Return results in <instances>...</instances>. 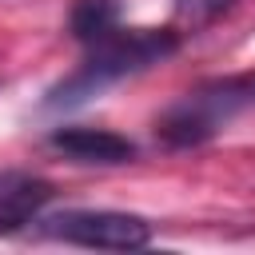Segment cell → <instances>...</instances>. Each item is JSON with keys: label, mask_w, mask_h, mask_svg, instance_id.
I'll list each match as a JSON object with an SVG mask.
<instances>
[{"label": "cell", "mask_w": 255, "mask_h": 255, "mask_svg": "<svg viewBox=\"0 0 255 255\" xmlns=\"http://www.w3.org/2000/svg\"><path fill=\"white\" fill-rule=\"evenodd\" d=\"M179 32L175 28H116L112 36L88 44V56L44 92V112H76L104 96L112 84L147 72L151 64L175 56Z\"/></svg>", "instance_id": "6da1fadb"}, {"label": "cell", "mask_w": 255, "mask_h": 255, "mask_svg": "<svg viewBox=\"0 0 255 255\" xmlns=\"http://www.w3.org/2000/svg\"><path fill=\"white\" fill-rule=\"evenodd\" d=\"M40 231L76 247L96 251H139L151 243V223L135 211H92V207H68L48 219H40Z\"/></svg>", "instance_id": "7a4b0ae2"}, {"label": "cell", "mask_w": 255, "mask_h": 255, "mask_svg": "<svg viewBox=\"0 0 255 255\" xmlns=\"http://www.w3.org/2000/svg\"><path fill=\"white\" fill-rule=\"evenodd\" d=\"M48 147L76 163H104V167L135 159V143L108 128H56L48 135Z\"/></svg>", "instance_id": "3957f363"}, {"label": "cell", "mask_w": 255, "mask_h": 255, "mask_svg": "<svg viewBox=\"0 0 255 255\" xmlns=\"http://www.w3.org/2000/svg\"><path fill=\"white\" fill-rule=\"evenodd\" d=\"M52 195V183L32 171H0V235H12L32 223Z\"/></svg>", "instance_id": "277c9868"}, {"label": "cell", "mask_w": 255, "mask_h": 255, "mask_svg": "<svg viewBox=\"0 0 255 255\" xmlns=\"http://www.w3.org/2000/svg\"><path fill=\"white\" fill-rule=\"evenodd\" d=\"M195 96L203 100V108L211 112V120L219 128H227L243 108L255 104V72L247 76H227V80H207L195 88Z\"/></svg>", "instance_id": "5b68a950"}, {"label": "cell", "mask_w": 255, "mask_h": 255, "mask_svg": "<svg viewBox=\"0 0 255 255\" xmlns=\"http://www.w3.org/2000/svg\"><path fill=\"white\" fill-rule=\"evenodd\" d=\"M120 28V0H76L68 12V32L88 48Z\"/></svg>", "instance_id": "8992f818"}, {"label": "cell", "mask_w": 255, "mask_h": 255, "mask_svg": "<svg viewBox=\"0 0 255 255\" xmlns=\"http://www.w3.org/2000/svg\"><path fill=\"white\" fill-rule=\"evenodd\" d=\"M235 0H171V12L183 28H203L211 24L215 16H223Z\"/></svg>", "instance_id": "52a82bcc"}]
</instances>
